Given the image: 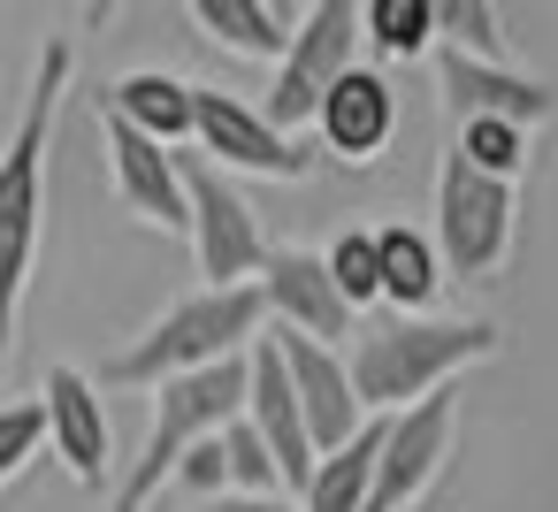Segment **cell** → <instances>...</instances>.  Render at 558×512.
I'll return each instance as SVG.
<instances>
[{"label": "cell", "mask_w": 558, "mask_h": 512, "mask_svg": "<svg viewBox=\"0 0 558 512\" xmlns=\"http://www.w3.org/2000/svg\"><path fill=\"white\" fill-rule=\"evenodd\" d=\"M436 85H444V108L451 123H550V85L512 70V62H482V54H459V47H436Z\"/></svg>", "instance_id": "7c38bea8"}, {"label": "cell", "mask_w": 558, "mask_h": 512, "mask_svg": "<svg viewBox=\"0 0 558 512\" xmlns=\"http://www.w3.org/2000/svg\"><path fill=\"white\" fill-rule=\"evenodd\" d=\"M100 115L131 123L138 138H154V146H169V154H184V146L199 138V85H184V77H169V70H131V77H116V85L100 93Z\"/></svg>", "instance_id": "e0dca14e"}, {"label": "cell", "mask_w": 558, "mask_h": 512, "mask_svg": "<svg viewBox=\"0 0 558 512\" xmlns=\"http://www.w3.org/2000/svg\"><path fill=\"white\" fill-rule=\"evenodd\" d=\"M70 77H77V47L47 39L32 93H24V115H16L9 146H0V321L9 329H16V306H24L32 268H39V237H47V154H54V115H62Z\"/></svg>", "instance_id": "6da1fadb"}, {"label": "cell", "mask_w": 558, "mask_h": 512, "mask_svg": "<svg viewBox=\"0 0 558 512\" xmlns=\"http://www.w3.org/2000/svg\"><path fill=\"white\" fill-rule=\"evenodd\" d=\"M245 420H253V436L276 451L283 497L299 504V497H306V481H314V466H322V451H314V436H306L299 390H291V375H283V359H276V344H268V337L253 344V398H245Z\"/></svg>", "instance_id": "9a60e30c"}, {"label": "cell", "mask_w": 558, "mask_h": 512, "mask_svg": "<svg viewBox=\"0 0 558 512\" xmlns=\"http://www.w3.org/2000/svg\"><path fill=\"white\" fill-rule=\"evenodd\" d=\"M245 398H253V352L245 359H222V367H199V375H177L154 390V420H146V443L131 459V474L116 481V512H154V497L177 481V466L222 436L230 420H245Z\"/></svg>", "instance_id": "277c9868"}, {"label": "cell", "mask_w": 558, "mask_h": 512, "mask_svg": "<svg viewBox=\"0 0 558 512\" xmlns=\"http://www.w3.org/2000/svg\"><path fill=\"white\" fill-rule=\"evenodd\" d=\"M375 253H383V306H398V321L436 314V291L451 283L444 260H436V237H421L413 222H383Z\"/></svg>", "instance_id": "d6986e66"}, {"label": "cell", "mask_w": 558, "mask_h": 512, "mask_svg": "<svg viewBox=\"0 0 558 512\" xmlns=\"http://www.w3.org/2000/svg\"><path fill=\"white\" fill-rule=\"evenodd\" d=\"M184 169V199H192V260H199V291H238L260 283L268 268V237H260V207L245 199V184L230 169H215L207 154H177Z\"/></svg>", "instance_id": "5b68a950"}, {"label": "cell", "mask_w": 558, "mask_h": 512, "mask_svg": "<svg viewBox=\"0 0 558 512\" xmlns=\"http://www.w3.org/2000/svg\"><path fill=\"white\" fill-rule=\"evenodd\" d=\"M314 131H322V146H329L344 169L383 161V146L398 138V93H390V77H383V70H352V77L322 100Z\"/></svg>", "instance_id": "2e32d148"}, {"label": "cell", "mask_w": 558, "mask_h": 512, "mask_svg": "<svg viewBox=\"0 0 558 512\" xmlns=\"http://www.w3.org/2000/svg\"><path fill=\"white\" fill-rule=\"evenodd\" d=\"M192 154H207V161L230 169L238 184H245V176H268V184L314 176V154H306L299 138H283L253 100L215 93V85H199V138H192Z\"/></svg>", "instance_id": "ba28073f"}, {"label": "cell", "mask_w": 558, "mask_h": 512, "mask_svg": "<svg viewBox=\"0 0 558 512\" xmlns=\"http://www.w3.org/2000/svg\"><path fill=\"white\" fill-rule=\"evenodd\" d=\"M451 436H459V390H436L413 413H390L383 420V459H375L367 512H413L436 489V474L451 459Z\"/></svg>", "instance_id": "9c48e42d"}, {"label": "cell", "mask_w": 558, "mask_h": 512, "mask_svg": "<svg viewBox=\"0 0 558 512\" xmlns=\"http://www.w3.org/2000/svg\"><path fill=\"white\" fill-rule=\"evenodd\" d=\"M192 24L238 62H283L299 32V16L276 9V0H192Z\"/></svg>", "instance_id": "ac0fdd59"}, {"label": "cell", "mask_w": 558, "mask_h": 512, "mask_svg": "<svg viewBox=\"0 0 558 512\" xmlns=\"http://www.w3.org/2000/svg\"><path fill=\"white\" fill-rule=\"evenodd\" d=\"M39 398H47V443H54V459L70 466V481L77 489H108V459H116V420H108V398H100V382L85 375V367H47V382H39Z\"/></svg>", "instance_id": "5bb4252c"}, {"label": "cell", "mask_w": 558, "mask_h": 512, "mask_svg": "<svg viewBox=\"0 0 558 512\" xmlns=\"http://www.w3.org/2000/svg\"><path fill=\"white\" fill-rule=\"evenodd\" d=\"M177 481H184V489H199L207 504H215V497H230V459H222V436H207V443L177 466Z\"/></svg>", "instance_id": "4316f807"}, {"label": "cell", "mask_w": 558, "mask_h": 512, "mask_svg": "<svg viewBox=\"0 0 558 512\" xmlns=\"http://www.w3.org/2000/svg\"><path fill=\"white\" fill-rule=\"evenodd\" d=\"M207 512H299L291 497H215Z\"/></svg>", "instance_id": "83f0119b"}, {"label": "cell", "mask_w": 558, "mask_h": 512, "mask_svg": "<svg viewBox=\"0 0 558 512\" xmlns=\"http://www.w3.org/2000/svg\"><path fill=\"white\" fill-rule=\"evenodd\" d=\"M451 154H459V161H474L482 176L512 184V176L527 169V131H520V123H459Z\"/></svg>", "instance_id": "7402d4cb"}, {"label": "cell", "mask_w": 558, "mask_h": 512, "mask_svg": "<svg viewBox=\"0 0 558 512\" xmlns=\"http://www.w3.org/2000/svg\"><path fill=\"white\" fill-rule=\"evenodd\" d=\"M100 131H108V184H116V207L138 215L146 230L192 237V199H184V169H177V154L154 146V138H138V131L116 123V115H100Z\"/></svg>", "instance_id": "4fadbf2b"}, {"label": "cell", "mask_w": 558, "mask_h": 512, "mask_svg": "<svg viewBox=\"0 0 558 512\" xmlns=\"http://www.w3.org/2000/svg\"><path fill=\"white\" fill-rule=\"evenodd\" d=\"M268 337V298L260 283H238V291H192L177 298L169 314H154L123 352L100 359V390H161L177 375H199V367H222V359H245L253 344Z\"/></svg>", "instance_id": "7a4b0ae2"}, {"label": "cell", "mask_w": 558, "mask_h": 512, "mask_svg": "<svg viewBox=\"0 0 558 512\" xmlns=\"http://www.w3.org/2000/svg\"><path fill=\"white\" fill-rule=\"evenodd\" d=\"M489 352H497L489 321L421 314V321H375V329H360L352 352H344V367H352V390H360L367 420H390V413H413L421 398L451 390Z\"/></svg>", "instance_id": "3957f363"}, {"label": "cell", "mask_w": 558, "mask_h": 512, "mask_svg": "<svg viewBox=\"0 0 558 512\" xmlns=\"http://www.w3.org/2000/svg\"><path fill=\"white\" fill-rule=\"evenodd\" d=\"M260 298H268V329H291V337H314V344L360 337V314L344 306V291L329 276V253H314V245H276L268 268H260Z\"/></svg>", "instance_id": "30bf717a"}, {"label": "cell", "mask_w": 558, "mask_h": 512, "mask_svg": "<svg viewBox=\"0 0 558 512\" xmlns=\"http://www.w3.org/2000/svg\"><path fill=\"white\" fill-rule=\"evenodd\" d=\"M329 276H337V291H344L352 314L383 306V253H375V230H344V237L329 245Z\"/></svg>", "instance_id": "603a6c76"}, {"label": "cell", "mask_w": 558, "mask_h": 512, "mask_svg": "<svg viewBox=\"0 0 558 512\" xmlns=\"http://www.w3.org/2000/svg\"><path fill=\"white\" fill-rule=\"evenodd\" d=\"M9 337H16V329H9V321H0V367H9Z\"/></svg>", "instance_id": "f1b7e54d"}, {"label": "cell", "mask_w": 558, "mask_h": 512, "mask_svg": "<svg viewBox=\"0 0 558 512\" xmlns=\"http://www.w3.org/2000/svg\"><path fill=\"white\" fill-rule=\"evenodd\" d=\"M222 459H230V497H283L276 451L253 436V420H230L222 428Z\"/></svg>", "instance_id": "cb8c5ba5"}, {"label": "cell", "mask_w": 558, "mask_h": 512, "mask_svg": "<svg viewBox=\"0 0 558 512\" xmlns=\"http://www.w3.org/2000/svg\"><path fill=\"white\" fill-rule=\"evenodd\" d=\"M375 459H383V420H367L344 451H322V466H314L299 512H367V497H375Z\"/></svg>", "instance_id": "ffe728a7"}, {"label": "cell", "mask_w": 558, "mask_h": 512, "mask_svg": "<svg viewBox=\"0 0 558 512\" xmlns=\"http://www.w3.org/2000/svg\"><path fill=\"white\" fill-rule=\"evenodd\" d=\"M352 70H360V9L352 0H314V9L299 16V32H291V54L276 62V85H268L260 115L291 138V131H306L322 115V100Z\"/></svg>", "instance_id": "52a82bcc"}, {"label": "cell", "mask_w": 558, "mask_h": 512, "mask_svg": "<svg viewBox=\"0 0 558 512\" xmlns=\"http://www.w3.org/2000/svg\"><path fill=\"white\" fill-rule=\"evenodd\" d=\"M268 344H276L283 375H291V390H299V413H306L314 451H344V443L367 428V405H360V390H352L344 352H337V344H314V337H291V329H268Z\"/></svg>", "instance_id": "8fae6325"}, {"label": "cell", "mask_w": 558, "mask_h": 512, "mask_svg": "<svg viewBox=\"0 0 558 512\" xmlns=\"http://www.w3.org/2000/svg\"><path fill=\"white\" fill-rule=\"evenodd\" d=\"M436 47L505 62V47H497V9H489V0H436Z\"/></svg>", "instance_id": "484cf974"}, {"label": "cell", "mask_w": 558, "mask_h": 512, "mask_svg": "<svg viewBox=\"0 0 558 512\" xmlns=\"http://www.w3.org/2000/svg\"><path fill=\"white\" fill-rule=\"evenodd\" d=\"M360 39L383 62H421L436 47V0H360Z\"/></svg>", "instance_id": "44dd1931"}, {"label": "cell", "mask_w": 558, "mask_h": 512, "mask_svg": "<svg viewBox=\"0 0 558 512\" xmlns=\"http://www.w3.org/2000/svg\"><path fill=\"white\" fill-rule=\"evenodd\" d=\"M47 451V398H9L0 405V489Z\"/></svg>", "instance_id": "d4e9b609"}, {"label": "cell", "mask_w": 558, "mask_h": 512, "mask_svg": "<svg viewBox=\"0 0 558 512\" xmlns=\"http://www.w3.org/2000/svg\"><path fill=\"white\" fill-rule=\"evenodd\" d=\"M512 222H520V192L482 176L474 161L444 154V176H436V260L451 283H482L505 268L512 253Z\"/></svg>", "instance_id": "8992f818"}]
</instances>
